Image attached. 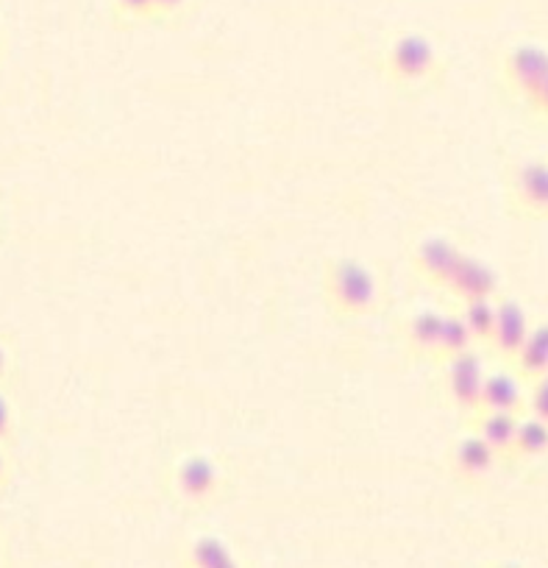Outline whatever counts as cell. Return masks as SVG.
<instances>
[{"label": "cell", "mask_w": 548, "mask_h": 568, "mask_svg": "<svg viewBox=\"0 0 548 568\" xmlns=\"http://www.w3.org/2000/svg\"><path fill=\"white\" fill-rule=\"evenodd\" d=\"M187 568H243L232 546L217 535H201L187 546Z\"/></svg>", "instance_id": "obj_17"}, {"label": "cell", "mask_w": 548, "mask_h": 568, "mask_svg": "<svg viewBox=\"0 0 548 568\" xmlns=\"http://www.w3.org/2000/svg\"><path fill=\"white\" fill-rule=\"evenodd\" d=\"M476 341L474 335H470V329L465 326L463 315H459V310H448V313H443V326H440V341H437V354H435V363H446V359L451 357H459V354L465 352H474Z\"/></svg>", "instance_id": "obj_16"}, {"label": "cell", "mask_w": 548, "mask_h": 568, "mask_svg": "<svg viewBox=\"0 0 548 568\" xmlns=\"http://www.w3.org/2000/svg\"><path fill=\"white\" fill-rule=\"evenodd\" d=\"M518 420L520 415L513 413H479L468 415V424H470V433L479 435L493 452H496L501 460H509L513 455V444H515V429H518Z\"/></svg>", "instance_id": "obj_13"}, {"label": "cell", "mask_w": 548, "mask_h": 568, "mask_svg": "<svg viewBox=\"0 0 548 568\" xmlns=\"http://www.w3.org/2000/svg\"><path fill=\"white\" fill-rule=\"evenodd\" d=\"M382 73L396 87L420 90V87L437 84L446 73L440 51L435 42L418 31H402L393 37L382 51Z\"/></svg>", "instance_id": "obj_2"}, {"label": "cell", "mask_w": 548, "mask_h": 568, "mask_svg": "<svg viewBox=\"0 0 548 568\" xmlns=\"http://www.w3.org/2000/svg\"><path fill=\"white\" fill-rule=\"evenodd\" d=\"M496 298H470V302L457 304L459 315H463L465 326L470 329L479 348H485L487 341H490L493 324H496Z\"/></svg>", "instance_id": "obj_18"}, {"label": "cell", "mask_w": 548, "mask_h": 568, "mask_svg": "<svg viewBox=\"0 0 548 568\" xmlns=\"http://www.w3.org/2000/svg\"><path fill=\"white\" fill-rule=\"evenodd\" d=\"M443 368V396L451 404L454 409H459L463 415H474L479 407V393L481 382H485V359H481L479 348L474 352H465L459 357L446 359L440 363Z\"/></svg>", "instance_id": "obj_5"}, {"label": "cell", "mask_w": 548, "mask_h": 568, "mask_svg": "<svg viewBox=\"0 0 548 568\" xmlns=\"http://www.w3.org/2000/svg\"><path fill=\"white\" fill-rule=\"evenodd\" d=\"M548 75V48L537 42H520L501 57V84L524 101Z\"/></svg>", "instance_id": "obj_7"}, {"label": "cell", "mask_w": 548, "mask_h": 568, "mask_svg": "<svg viewBox=\"0 0 548 568\" xmlns=\"http://www.w3.org/2000/svg\"><path fill=\"white\" fill-rule=\"evenodd\" d=\"M223 468L206 452H190L181 455L168 471V490L173 501L190 510H201L221 499L223 494Z\"/></svg>", "instance_id": "obj_3"}, {"label": "cell", "mask_w": 548, "mask_h": 568, "mask_svg": "<svg viewBox=\"0 0 548 568\" xmlns=\"http://www.w3.org/2000/svg\"><path fill=\"white\" fill-rule=\"evenodd\" d=\"M7 477H9V460H7V452H3V446H0V488H3Z\"/></svg>", "instance_id": "obj_25"}, {"label": "cell", "mask_w": 548, "mask_h": 568, "mask_svg": "<svg viewBox=\"0 0 548 568\" xmlns=\"http://www.w3.org/2000/svg\"><path fill=\"white\" fill-rule=\"evenodd\" d=\"M463 254L465 251L446 234H426L413 248L409 262H413V271L420 282L435 287V291H446L448 278H451Z\"/></svg>", "instance_id": "obj_6"}, {"label": "cell", "mask_w": 548, "mask_h": 568, "mask_svg": "<svg viewBox=\"0 0 548 568\" xmlns=\"http://www.w3.org/2000/svg\"><path fill=\"white\" fill-rule=\"evenodd\" d=\"M526 413L548 424V374L526 382Z\"/></svg>", "instance_id": "obj_20"}, {"label": "cell", "mask_w": 548, "mask_h": 568, "mask_svg": "<svg viewBox=\"0 0 548 568\" xmlns=\"http://www.w3.org/2000/svg\"><path fill=\"white\" fill-rule=\"evenodd\" d=\"M443 310L424 307L413 313L404 324V348L415 359H432L435 363L437 341H440Z\"/></svg>", "instance_id": "obj_12"}, {"label": "cell", "mask_w": 548, "mask_h": 568, "mask_svg": "<svg viewBox=\"0 0 548 568\" xmlns=\"http://www.w3.org/2000/svg\"><path fill=\"white\" fill-rule=\"evenodd\" d=\"M485 409V413H513L524 415L526 413V382H520L513 374V368H498L487 371L485 382H481L479 393V407L476 413Z\"/></svg>", "instance_id": "obj_11"}, {"label": "cell", "mask_w": 548, "mask_h": 568, "mask_svg": "<svg viewBox=\"0 0 548 568\" xmlns=\"http://www.w3.org/2000/svg\"><path fill=\"white\" fill-rule=\"evenodd\" d=\"M0 568H3V544H0Z\"/></svg>", "instance_id": "obj_27"}, {"label": "cell", "mask_w": 548, "mask_h": 568, "mask_svg": "<svg viewBox=\"0 0 548 568\" xmlns=\"http://www.w3.org/2000/svg\"><path fill=\"white\" fill-rule=\"evenodd\" d=\"M524 103H526V109H529L531 118L548 123V75L535 87V90L529 92V95L524 98Z\"/></svg>", "instance_id": "obj_22"}, {"label": "cell", "mask_w": 548, "mask_h": 568, "mask_svg": "<svg viewBox=\"0 0 548 568\" xmlns=\"http://www.w3.org/2000/svg\"><path fill=\"white\" fill-rule=\"evenodd\" d=\"M520 382H531L537 376L548 374V321H535L526 335L524 346L507 365Z\"/></svg>", "instance_id": "obj_14"}, {"label": "cell", "mask_w": 548, "mask_h": 568, "mask_svg": "<svg viewBox=\"0 0 548 568\" xmlns=\"http://www.w3.org/2000/svg\"><path fill=\"white\" fill-rule=\"evenodd\" d=\"M321 293L337 318L359 321L376 313L382 284L374 267L356 256H332L323 262Z\"/></svg>", "instance_id": "obj_1"}, {"label": "cell", "mask_w": 548, "mask_h": 568, "mask_svg": "<svg viewBox=\"0 0 548 568\" xmlns=\"http://www.w3.org/2000/svg\"><path fill=\"white\" fill-rule=\"evenodd\" d=\"M548 455V424L535 418V415L524 413L515 429V444L509 460H537V457Z\"/></svg>", "instance_id": "obj_15"}, {"label": "cell", "mask_w": 548, "mask_h": 568, "mask_svg": "<svg viewBox=\"0 0 548 568\" xmlns=\"http://www.w3.org/2000/svg\"><path fill=\"white\" fill-rule=\"evenodd\" d=\"M109 12L120 26L156 23L153 18V0H109Z\"/></svg>", "instance_id": "obj_19"}, {"label": "cell", "mask_w": 548, "mask_h": 568, "mask_svg": "<svg viewBox=\"0 0 548 568\" xmlns=\"http://www.w3.org/2000/svg\"><path fill=\"white\" fill-rule=\"evenodd\" d=\"M507 206L529 221H548V160H520L509 168Z\"/></svg>", "instance_id": "obj_4"}, {"label": "cell", "mask_w": 548, "mask_h": 568, "mask_svg": "<svg viewBox=\"0 0 548 568\" xmlns=\"http://www.w3.org/2000/svg\"><path fill=\"white\" fill-rule=\"evenodd\" d=\"M193 7V0H153V18L156 23H173V20L184 18Z\"/></svg>", "instance_id": "obj_21"}, {"label": "cell", "mask_w": 548, "mask_h": 568, "mask_svg": "<svg viewBox=\"0 0 548 568\" xmlns=\"http://www.w3.org/2000/svg\"><path fill=\"white\" fill-rule=\"evenodd\" d=\"M498 463H501V457L476 433H465L448 449V471H451L454 479L465 485H479L481 479H487L496 471Z\"/></svg>", "instance_id": "obj_9"}, {"label": "cell", "mask_w": 548, "mask_h": 568, "mask_svg": "<svg viewBox=\"0 0 548 568\" xmlns=\"http://www.w3.org/2000/svg\"><path fill=\"white\" fill-rule=\"evenodd\" d=\"M7 371H9V348L7 343L0 341V379L7 376Z\"/></svg>", "instance_id": "obj_24"}, {"label": "cell", "mask_w": 548, "mask_h": 568, "mask_svg": "<svg viewBox=\"0 0 548 568\" xmlns=\"http://www.w3.org/2000/svg\"><path fill=\"white\" fill-rule=\"evenodd\" d=\"M14 433V413H12V404H9L7 393L0 390V444L3 440L12 438Z\"/></svg>", "instance_id": "obj_23"}, {"label": "cell", "mask_w": 548, "mask_h": 568, "mask_svg": "<svg viewBox=\"0 0 548 568\" xmlns=\"http://www.w3.org/2000/svg\"><path fill=\"white\" fill-rule=\"evenodd\" d=\"M490 568H524V566H518V562H493Z\"/></svg>", "instance_id": "obj_26"}, {"label": "cell", "mask_w": 548, "mask_h": 568, "mask_svg": "<svg viewBox=\"0 0 548 568\" xmlns=\"http://www.w3.org/2000/svg\"><path fill=\"white\" fill-rule=\"evenodd\" d=\"M446 293L454 302H470V298H496L498 273L485 260L474 254H463L446 284Z\"/></svg>", "instance_id": "obj_10"}, {"label": "cell", "mask_w": 548, "mask_h": 568, "mask_svg": "<svg viewBox=\"0 0 548 568\" xmlns=\"http://www.w3.org/2000/svg\"><path fill=\"white\" fill-rule=\"evenodd\" d=\"M531 329V321L526 315L524 304L518 298L498 296L496 298V324H493L490 341H487V352L496 359H501L504 365L513 363V357L518 354V348L524 346L526 335Z\"/></svg>", "instance_id": "obj_8"}]
</instances>
